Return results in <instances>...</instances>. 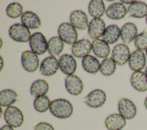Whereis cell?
<instances>
[{
  "label": "cell",
  "mask_w": 147,
  "mask_h": 130,
  "mask_svg": "<svg viewBox=\"0 0 147 130\" xmlns=\"http://www.w3.org/2000/svg\"><path fill=\"white\" fill-rule=\"evenodd\" d=\"M49 110L51 113L56 117L67 119L73 113V106L67 100L58 99L51 102Z\"/></svg>",
  "instance_id": "1"
},
{
  "label": "cell",
  "mask_w": 147,
  "mask_h": 130,
  "mask_svg": "<svg viewBox=\"0 0 147 130\" xmlns=\"http://www.w3.org/2000/svg\"><path fill=\"white\" fill-rule=\"evenodd\" d=\"M4 119L10 126L17 128L21 126L24 121L22 111L16 107H8L4 112Z\"/></svg>",
  "instance_id": "2"
},
{
  "label": "cell",
  "mask_w": 147,
  "mask_h": 130,
  "mask_svg": "<svg viewBox=\"0 0 147 130\" xmlns=\"http://www.w3.org/2000/svg\"><path fill=\"white\" fill-rule=\"evenodd\" d=\"M58 34L63 42L69 45H74L78 38L75 27L68 22L62 23L58 27Z\"/></svg>",
  "instance_id": "3"
},
{
  "label": "cell",
  "mask_w": 147,
  "mask_h": 130,
  "mask_svg": "<svg viewBox=\"0 0 147 130\" xmlns=\"http://www.w3.org/2000/svg\"><path fill=\"white\" fill-rule=\"evenodd\" d=\"M10 37L20 42H27L30 40L31 34L29 29L21 23L12 25L9 29Z\"/></svg>",
  "instance_id": "4"
},
{
  "label": "cell",
  "mask_w": 147,
  "mask_h": 130,
  "mask_svg": "<svg viewBox=\"0 0 147 130\" xmlns=\"http://www.w3.org/2000/svg\"><path fill=\"white\" fill-rule=\"evenodd\" d=\"M29 46L36 54H44L48 49V42L45 36L40 32L33 33L29 40Z\"/></svg>",
  "instance_id": "5"
},
{
  "label": "cell",
  "mask_w": 147,
  "mask_h": 130,
  "mask_svg": "<svg viewBox=\"0 0 147 130\" xmlns=\"http://www.w3.org/2000/svg\"><path fill=\"white\" fill-rule=\"evenodd\" d=\"M106 101V95L101 89H94L83 98V101L90 107L99 108Z\"/></svg>",
  "instance_id": "6"
},
{
  "label": "cell",
  "mask_w": 147,
  "mask_h": 130,
  "mask_svg": "<svg viewBox=\"0 0 147 130\" xmlns=\"http://www.w3.org/2000/svg\"><path fill=\"white\" fill-rule=\"evenodd\" d=\"M21 63L25 70L34 72L39 66V58L37 54L32 50H26L22 53Z\"/></svg>",
  "instance_id": "7"
},
{
  "label": "cell",
  "mask_w": 147,
  "mask_h": 130,
  "mask_svg": "<svg viewBox=\"0 0 147 130\" xmlns=\"http://www.w3.org/2000/svg\"><path fill=\"white\" fill-rule=\"evenodd\" d=\"M130 56L129 47L123 44L116 45L112 51V58L116 64L119 65L125 64L129 61Z\"/></svg>",
  "instance_id": "8"
},
{
  "label": "cell",
  "mask_w": 147,
  "mask_h": 130,
  "mask_svg": "<svg viewBox=\"0 0 147 130\" xmlns=\"http://www.w3.org/2000/svg\"><path fill=\"white\" fill-rule=\"evenodd\" d=\"M118 109L119 114L125 119H133L137 113L135 104L132 101L126 98H123L119 101Z\"/></svg>",
  "instance_id": "9"
},
{
  "label": "cell",
  "mask_w": 147,
  "mask_h": 130,
  "mask_svg": "<svg viewBox=\"0 0 147 130\" xmlns=\"http://www.w3.org/2000/svg\"><path fill=\"white\" fill-rule=\"evenodd\" d=\"M65 86L67 92L74 96L80 94L83 90V84L80 78L76 75L67 76L65 78Z\"/></svg>",
  "instance_id": "10"
},
{
  "label": "cell",
  "mask_w": 147,
  "mask_h": 130,
  "mask_svg": "<svg viewBox=\"0 0 147 130\" xmlns=\"http://www.w3.org/2000/svg\"><path fill=\"white\" fill-rule=\"evenodd\" d=\"M128 63L132 70L134 72L141 71L146 65V57L144 53L138 49L134 50L130 54Z\"/></svg>",
  "instance_id": "11"
},
{
  "label": "cell",
  "mask_w": 147,
  "mask_h": 130,
  "mask_svg": "<svg viewBox=\"0 0 147 130\" xmlns=\"http://www.w3.org/2000/svg\"><path fill=\"white\" fill-rule=\"evenodd\" d=\"M59 65L61 72L68 76L73 74L77 66L75 59L72 55L69 54H64L60 57Z\"/></svg>",
  "instance_id": "12"
},
{
  "label": "cell",
  "mask_w": 147,
  "mask_h": 130,
  "mask_svg": "<svg viewBox=\"0 0 147 130\" xmlns=\"http://www.w3.org/2000/svg\"><path fill=\"white\" fill-rule=\"evenodd\" d=\"M59 68V61L56 58L49 56L42 60L40 65V72L45 76H51L56 73Z\"/></svg>",
  "instance_id": "13"
},
{
  "label": "cell",
  "mask_w": 147,
  "mask_h": 130,
  "mask_svg": "<svg viewBox=\"0 0 147 130\" xmlns=\"http://www.w3.org/2000/svg\"><path fill=\"white\" fill-rule=\"evenodd\" d=\"M92 49V44L87 39H82L76 42L72 47V53L78 58H84L88 56Z\"/></svg>",
  "instance_id": "14"
},
{
  "label": "cell",
  "mask_w": 147,
  "mask_h": 130,
  "mask_svg": "<svg viewBox=\"0 0 147 130\" xmlns=\"http://www.w3.org/2000/svg\"><path fill=\"white\" fill-rule=\"evenodd\" d=\"M106 29V25L104 21L100 18H94L89 23L88 27V34L89 36L94 40L102 37Z\"/></svg>",
  "instance_id": "15"
},
{
  "label": "cell",
  "mask_w": 147,
  "mask_h": 130,
  "mask_svg": "<svg viewBox=\"0 0 147 130\" xmlns=\"http://www.w3.org/2000/svg\"><path fill=\"white\" fill-rule=\"evenodd\" d=\"M69 21L75 28L86 30L88 27V20L86 14L82 10H75L69 15Z\"/></svg>",
  "instance_id": "16"
},
{
  "label": "cell",
  "mask_w": 147,
  "mask_h": 130,
  "mask_svg": "<svg viewBox=\"0 0 147 130\" xmlns=\"http://www.w3.org/2000/svg\"><path fill=\"white\" fill-rule=\"evenodd\" d=\"M127 13L126 6L119 2L113 3L110 5L106 10V15L112 19H121L125 17Z\"/></svg>",
  "instance_id": "17"
},
{
  "label": "cell",
  "mask_w": 147,
  "mask_h": 130,
  "mask_svg": "<svg viewBox=\"0 0 147 130\" xmlns=\"http://www.w3.org/2000/svg\"><path fill=\"white\" fill-rule=\"evenodd\" d=\"M130 83L132 86L138 91L147 90V76L143 72H133L130 77Z\"/></svg>",
  "instance_id": "18"
},
{
  "label": "cell",
  "mask_w": 147,
  "mask_h": 130,
  "mask_svg": "<svg viewBox=\"0 0 147 130\" xmlns=\"http://www.w3.org/2000/svg\"><path fill=\"white\" fill-rule=\"evenodd\" d=\"M138 29L136 25L132 22L124 24L121 29V37L125 44H129L135 40L137 36Z\"/></svg>",
  "instance_id": "19"
},
{
  "label": "cell",
  "mask_w": 147,
  "mask_h": 130,
  "mask_svg": "<svg viewBox=\"0 0 147 130\" xmlns=\"http://www.w3.org/2000/svg\"><path fill=\"white\" fill-rule=\"evenodd\" d=\"M21 21L22 24L28 29H38L41 25V20L38 16L30 11L24 12L21 17Z\"/></svg>",
  "instance_id": "20"
},
{
  "label": "cell",
  "mask_w": 147,
  "mask_h": 130,
  "mask_svg": "<svg viewBox=\"0 0 147 130\" xmlns=\"http://www.w3.org/2000/svg\"><path fill=\"white\" fill-rule=\"evenodd\" d=\"M126 124L125 119L118 113H113L106 119L105 125L109 130H120Z\"/></svg>",
  "instance_id": "21"
},
{
  "label": "cell",
  "mask_w": 147,
  "mask_h": 130,
  "mask_svg": "<svg viewBox=\"0 0 147 130\" xmlns=\"http://www.w3.org/2000/svg\"><path fill=\"white\" fill-rule=\"evenodd\" d=\"M127 14L129 16L142 18L147 16V4L141 1H135L127 8Z\"/></svg>",
  "instance_id": "22"
},
{
  "label": "cell",
  "mask_w": 147,
  "mask_h": 130,
  "mask_svg": "<svg viewBox=\"0 0 147 130\" xmlns=\"http://www.w3.org/2000/svg\"><path fill=\"white\" fill-rule=\"evenodd\" d=\"M92 50L96 57L102 58H107L110 52L108 44L100 39L94 40L92 43Z\"/></svg>",
  "instance_id": "23"
},
{
  "label": "cell",
  "mask_w": 147,
  "mask_h": 130,
  "mask_svg": "<svg viewBox=\"0 0 147 130\" xmlns=\"http://www.w3.org/2000/svg\"><path fill=\"white\" fill-rule=\"evenodd\" d=\"M121 36V29L116 25L108 26L102 36V40L108 44L116 42Z\"/></svg>",
  "instance_id": "24"
},
{
  "label": "cell",
  "mask_w": 147,
  "mask_h": 130,
  "mask_svg": "<svg viewBox=\"0 0 147 130\" xmlns=\"http://www.w3.org/2000/svg\"><path fill=\"white\" fill-rule=\"evenodd\" d=\"M64 42L59 37H53L48 42V52L54 57L59 56L64 48Z\"/></svg>",
  "instance_id": "25"
},
{
  "label": "cell",
  "mask_w": 147,
  "mask_h": 130,
  "mask_svg": "<svg viewBox=\"0 0 147 130\" xmlns=\"http://www.w3.org/2000/svg\"><path fill=\"white\" fill-rule=\"evenodd\" d=\"M49 90V85L48 82L41 79L34 81L31 85L30 88V94L35 97L44 96Z\"/></svg>",
  "instance_id": "26"
},
{
  "label": "cell",
  "mask_w": 147,
  "mask_h": 130,
  "mask_svg": "<svg viewBox=\"0 0 147 130\" xmlns=\"http://www.w3.org/2000/svg\"><path fill=\"white\" fill-rule=\"evenodd\" d=\"M82 65L84 70L89 73H96L100 69V62L94 56L88 55L82 61Z\"/></svg>",
  "instance_id": "27"
},
{
  "label": "cell",
  "mask_w": 147,
  "mask_h": 130,
  "mask_svg": "<svg viewBox=\"0 0 147 130\" xmlns=\"http://www.w3.org/2000/svg\"><path fill=\"white\" fill-rule=\"evenodd\" d=\"M88 13L94 18H100L105 12V6L102 0H92L88 4Z\"/></svg>",
  "instance_id": "28"
},
{
  "label": "cell",
  "mask_w": 147,
  "mask_h": 130,
  "mask_svg": "<svg viewBox=\"0 0 147 130\" xmlns=\"http://www.w3.org/2000/svg\"><path fill=\"white\" fill-rule=\"evenodd\" d=\"M18 99L17 93L10 89H4L0 93V104L2 107H10Z\"/></svg>",
  "instance_id": "29"
},
{
  "label": "cell",
  "mask_w": 147,
  "mask_h": 130,
  "mask_svg": "<svg viewBox=\"0 0 147 130\" xmlns=\"http://www.w3.org/2000/svg\"><path fill=\"white\" fill-rule=\"evenodd\" d=\"M116 69V63L112 58H106L101 62L100 71L101 73L106 76L113 74Z\"/></svg>",
  "instance_id": "30"
},
{
  "label": "cell",
  "mask_w": 147,
  "mask_h": 130,
  "mask_svg": "<svg viewBox=\"0 0 147 130\" xmlns=\"http://www.w3.org/2000/svg\"><path fill=\"white\" fill-rule=\"evenodd\" d=\"M51 101L48 96L44 95L36 97L33 102L34 109L38 112H44L50 107Z\"/></svg>",
  "instance_id": "31"
},
{
  "label": "cell",
  "mask_w": 147,
  "mask_h": 130,
  "mask_svg": "<svg viewBox=\"0 0 147 130\" xmlns=\"http://www.w3.org/2000/svg\"><path fill=\"white\" fill-rule=\"evenodd\" d=\"M7 15L11 18H17L22 15L23 6L19 3L13 2L9 4L6 9Z\"/></svg>",
  "instance_id": "32"
},
{
  "label": "cell",
  "mask_w": 147,
  "mask_h": 130,
  "mask_svg": "<svg viewBox=\"0 0 147 130\" xmlns=\"http://www.w3.org/2000/svg\"><path fill=\"white\" fill-rule=\"evenodd\" d=\"M135 46L140 50H146L147 49V30L137 35L134 40Z\"/></svg>",
  "instance_id": "33"
},
{
  "label": "cell",
  "mask_w": 147,
  "mask_h": 130,
  "mask_svg": "<svg viewBox=\"0 0 147 130\" xmlns=\"http://www.w3.org/2000/svg\"><path fill=\"white\" fill-rule=\"evenodd\" d=\"M34 130H55L50 124L46 122H40L33 127Z\"/></svg>",
  "instance_id": "34"
},
{
  "label": "cell",
  "mask_w": 147,
  "mask_h": 130,
  "mask_svg": "<svg viewBox=\"0 0 147 130\" xmlns=\"http://www.w3.org/2000/svg\"><path fill=\"white\" fill-rule=\"evenodd\" d=\"M0 130H14V129L9 125H5L1 127Z\"/></svg>",
  "instance_id": "35"
},
{
  "label": "cell",
  "mask_w": 147,
  "mask_h": 130,
  "mask_svg": "<svg viewBox=\"0 0 147 130\" xmlns=\"http://www.w3.org/2000/svg\"><path fill=\"white\" fill-rule=\"evenodd\" d=\"M136 1H121V2L126 3V4H132L133 3H134Z\"/></svg>",
  "instance_id": "36"
},
{
  "label": "cell",
  "mask_w": 147,
  "mask_h": 130,
  "mask_svg": "<svg viewBox=\"0 0 147 130\" xmlns=\"http://www.w3.org/2000/svg\"><path fill=\"white\" fill-rule=\"evenodd\" d=\"M144 105H145V107L146 108V109H147V97H146L145 100V102H144Z\"/></svg>",
  "instance_id": "37"
},
{
  "label": "cell",
  "mask_w": 147,
  "mask_h": 130,
  "mask_svg": "<svg viewBox=\"0 0 147 130\" xmlns=\"http://www.w3.org/2000/svg\"><path fill=\"white\" fill-rule=\"evenodd\" d=\"M145 73L146 75L147 76V66H146V68H145Z\"/></svg>",
  "instance_id": "38"
},
{
  "label": "cell",
  "mask_w": 147,
  "mask_h": 130,
  "mask_svg": "<svg viewBox=\"0 0 147 130\" xmlns=\"http://www.w3.org/2000/svg\"><path fill=\"white\" fill-rule=\"evenodd\" d=\"M146 24H147V16L146 17Z\"/></svg>",
  "instance_id": "39"
},
{
  "label": "cell",
  "mask_w": 147,
  "mask_h": 130,
  "mask_svg": "<svg viewBox=\"0 0 147 130\" xmlns=\"http://www.w3.org/2000/svg\"><path fill=\"white\" fill-rule=\"evenodd\" d=\"M146 56H147V49L146 50Z\"/></svg>",
  "instance_id": "40"
}]
</instances>
